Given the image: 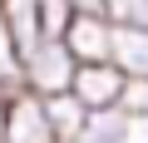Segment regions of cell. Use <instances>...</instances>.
Wrapping results in <instances>:
<instances>
[{
	"label": "cell",
	"mask_w": 148,
	"mask_h": 143,
	"mask_svg": "<svg viewBox=\"0 0 148 143\" xmlns=\"http://www.w3.org/2000/svg\"><path fill=\"white\" fill-rule=\"evenodd\" d=\"M109 64L128 84H148V30H114Z\"/></svg>",
	"instance_id": "obj_5"
},
{
	"label": "cell",
	"mask_w": 148,
	"mask_h": 143,
	"mask_svg": "<svg viewBox=\"0 0 148 143\" xmlns=\"http://www.w3.org/2000/svg\"><path fill=\"white\" fill-rule=\"evenodd\" d=\"M59 44L69 49V59H74V64H109V44H114V25H109L104 15H74Z\"/></svg>",
	"instance_id": "obj_4"
},
{
	"label": "cell",
	"mask_w": 148,
	"mask_h": 143,
	"mask_svg": "<svg viewBox=\"0 0 148 143\" xmlns=\"http://www.w3.org/2000/svg\"><path fill=\"white\" fill-rule=\"evenodd\" d=\"M15 79H20V89L35 94V99L64 94L69 79H74V59H69V49H64L59 40H40V44L15 64Z\"/></svg>",
	"instance_id": "obj_1"
},
{
	"label": "cell",
	"mask_w": 148,
	"mask_h": 143,
	"mask_svg": "<svg viewBox=\"0 0 148 143\" xmlns=\"http://www.w3.org/2000/svg\"><path fill=\"white\" fill-rule=\"evenodd\" d=\"M104 20L114 30H148V0H104Z\"/></svg>",
	"instance_id": "obj_8"
},
{
	"label": "cell",
	"mask_w": 148,
	"mask_h": 143,
	"mask_svg": "<svg viewBox=\"0 0 148 143\" xmlns=\"http://www.w3.org/2000/svg\"><path fill=\"white\" fill-rule=\"evenodd\" d=\"M69 143H133V118L123 109H109V114H84L79 133Z\"/></svg>",
	"instance_id": "obj_6"
},
{
	"label": "cell",
	"mask_w": 148,
	"mask_h": 143,
	"mask_svg": "<svg viewBox=\"0 0 148 143\" xmlns=\"http://www.w3.org/2000/svg\"><path fill=\"white\" fill-rule=\"evenodd\" d=\"M35 20H40V40H64L74 10L64 5V0H35Z\"/></svg>",
	"instance_id": "obj_9"
},
{
	"label": "cell",
	"mask_w": 148,
	"mask_h": 143,
	"mask_svg": "<svg viewBox=\"0 0 148 143\" xmlns=\"http://www.w3.org/2000/svg\"><path fill=\"white\" fill-rule=\"evenodd\" d=\"M40 104H45V123H49L54 143H69L74 133H79V123H84V109L74 104L69 94H49V99H40Z\"/></svg>",
	"instance_id": "obj_7"
},
{
	"label": "cell",
	"mask_w": 148,
	"mask_h": 143,
	"mask_svg": "<svg viewBox=\"0 0 148 143\" xmlns=\"http://www.w3.org/2000/svg\"><path fill=\"white\" fill-rule=\"evenodd\" d=\"M0 143H54L49 123H45V104L25 89H15L5 99V123H0Z\"/></svg>",
	"instance_id": "obj_3"
},
{
	"label": "cell",
	"mask_w": 148,
	"mask_h": 143,
	"mask_svg": "<svg viewBox=\"0 0 148 143\" xmlns=\"http://www.w3.org/2000/svg\"><path fill=\"white\" fill-rule=\"evenodd\" d=\"M74 15H104V0H64Z\"/></svg>",
	"instance_id": "obj_11"
},
{
	"label": "cell",
	"mask_w": 148,
	"mask_h": 143,
	"mask_svg": "<svg viewBox=\"0 0 148 143\" xmlns=\"http://www.w3.org/2000/svg\"><path fill=\"white\" fill-rule=\"evenodd\" d=\"M123 114H128L133 123L148 118V84H128V94H123Z\"/></svg>",
	"instance_id": "obj_10"
},
{
	"label": "cell",
	"mask_w": 148,
	"mask_h": 143,
	"mask_svg": "<svg viewBox=\"0 0 148 143\" xmlns=\"http://www.w3.org/2000/svg\"><path fill=\"white\" fill-rule=\"evenodd\" d=\"M133 133H143V143H148V118H143V123H133Z\"/></svg>",
	"instance_id": "obj_12"
},
{
	"label": "cell",
	"mask_w": 148,
	"mask_h": 143,
	"mask_svg": "<svg viewBox=\"0 0 148 143\" xmlns=\"http://www.w3.org/2000/svg\"><path fill=\"white\" fill-rule=\"evenodd\" d=\"M84 114H109V109H123V94H128V79L119 74L114 64H74V79L64 89Z\"/></svg>",
	"instance_id": "obj_2"
}]
</instances>
